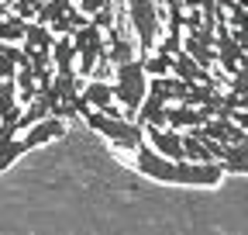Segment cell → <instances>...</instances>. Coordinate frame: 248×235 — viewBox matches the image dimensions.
<instances>
[{"label":"cell","mask_w":248,"mask_h":235,"mask_svg":"<svg viewBox=\"0 0 248 235\" xmlns=\"http://www.w3.org/2000/svg\"><path fill=\"white\" fill-rule=\"evenodd\" d=\"M145 94H148V73L141 66V59H131V63L117 66V76H114V101L124 107V118L135 121L141 104H145Z\"/></svg>","instance_id":"cell-1"},{"label":"cell","mask_w":248,"mask_h":235,"mask_svg":"<svg viewBox=\"0 0 248 235\" xmlns=\"http://www.w3.org/2000/svg\"><path fill=\"white\" fill-rule=\"evenodd\" d=\"M83 121L93 128V132H100L107 135L117 149H131L138 152V145L145 142V128L138 121H128V118H121V114H100V111H90Z\"/></svg>","instance_id":"cell-2"},{"label":"cell","mask_w":248,"mask_h":235,"mask_svg":"<svg viewBox=\"0 0 248 235\" xmlns=\"http://www.w3.org/2000/svg\"><path fill=\"white\" fill-rule=\"evenodd\" d=\"M128 4V21L138 32V59L152 55L155 45H159V21H162V11L155 0H124Z\"/></svg>","instance_id":"cell-3"},{"label":"cell","mask_w":248,"mask_h":235,"mask_svg":"<svg viewBox=\"0 0 248 235\" xmlns=\"http://www.w3.org/2000/svg\"><path fill=\"white\" fill-rule=\"evenodd\" d=\"M145 142L152 145L155 152L169 163H183V132H172V128H145Z\"/></svg>","instance_id":"cell-4"},{"label":"cell","mask_w":248,"mask_h":235,"mask_svg":"<svg viewBox=\"0 0 248 235\" xmlns=\"http://www.w3.org/2000/svg\"><path fill=\"white\" fill-rule=\"evenodd\" d=\"M207 121H210V118H207L200 107L169 104V111H166V128H172V132H179V128H193V132H200Z\"/></svg>","instance_id":"cell-5"},{"label":"cell","mask_w":248,"mask_h":235,"mask_svg":"<svg viewBox=\"0 0 248 235\" xmlns=\"http://www.w3.org/2000/svg\"><path fill=\"white\" fill-rule=\"evenodd\" d=\"M83 101L90 104V111H100V114H117L114 111V86L107 80H90L83 86ZM124 118V114H121Z\"/></svg>","instance_id":"cell-6"},{"label":"cell","mask_w":248,"mask_h":235,"mask_svg":"<svg viewBox=\"0 0 248 235\" xmlns=\"http://www.w3.org/2000/svg\"><path fill=\"white\" fill-rule=\"evenodd\" d=\"M172 76L176 80H183L186 86H197V83H203V86H217V80H214V73L210 69H203V66H197L190 55H176V66H172Z\"/></svg>","instance_id":"cell-7"},{"label":"cell","mask_w":248,"mask_h":235,"mask_svg":"<svg viewBox=\"0 0 248 235\" xmlns=\"http://www.w3.org/2000/svg\"><path fill=\"white\" fill-rule=\"evenodd\" d=\"M66 135V121H59V118H45V121H38V125H31L21 138H24V145L28 149H38V145H45V142H55V138H62Z\"/></svg>","instance_id":"cell-8"},{"label":"cell","mask_w":248,"mask_h":235,"mask_svg":"<svg viewBox=\"0 0 248 235\" xmlns=\"http://www.w3.org/2000/svg\"><path fill=\"white\" fill-rule=\"evenodd\" d=\"M52 66H55V73H76V45H73V38H55Z\"/></svg>","instance_id":"cell-9"},{"label":"cell","mask_w":248,"mask_h":235,"mask_svg":"<svg viewBox=\"0 0 248 235\" xmlns=\"http://www.w3.org/2000/svg\"><path fill=\"white\" fill-rule=\"evenodd\" d=\"M52 45H55V35L48 32L45 24H28V35H24V52H52Z\"/></svg>","instance_id":"cell-10"},{"label":"cell","mask_w":248,"mask_h":235,"mask_svg":"<svg viewBox=\"0 0 248 235\" xmlns=\"http://www.w3.org/2000/svg\"><path fill=\"white\" fill-rule=\"evenodd\" d=\"M73 11H76V0H48V4H42L38 24L52 28V24H59V21H66Z\"/></svg>","instance_id":"cell-11"},{"label":"cell","mask_w":248,"mask_h":235,"mask_svg":"<svg viewBox=\"0 0 248 235\" xmlns=\"http://www.w3.org/2000/svg\"><path fill=\"white\" fill-rule=\"evenodd\" d=\"M141 66H145L148 80H166V76H172V66H176V59H169V55H159V52H152V55H145V59H141Z\"/></svg>","instance_id":"cell-12"},{"label":"cell","mask_w":248,"mask_h":235,"mask_svg":"<svg viewBox=\"0 0 248 235\" xmlns=\"http://www.w3.org/2000/svg\"><path fill=\"white\" fill-rule=\"evenodd\" d=\"M24 35H28V24L14 14H7L4 21H0V42L7 45H24Z\"/></svg>","instance_id":"cell-13"},{"label":"cell","mask_w":248,"mask_h":235,"mask_svg":"<svg viewBox=\"0 0 248 235\" xmlns=\"http://www.w3.org/2000/svg\"><path fill=\"white\" fill-rule=\"evenodd\" d=\"M11 14L21 17L24 24H35L38 14H42V0H14V4H11Z\"/></svg>","instance_id":"cell-14"},{"label":"cell","mask_w":248,"mask_h":235,"mask_svg":"<svg viewBox=\"0 0 248 235\" xmlns=\"http://www.w3.org/2000/svg\"><path fill=\"white\" fill-rule=\"evenodd\" d=\"M155 52H159V55H169V59L183 55V32H166V35L159 38V45H155Z\"/></svg>","instance_id":"cell-15"},{"label":"cell","mask_w":248,"mask_h":235,"mask_svg":"<svg viewBox=\"0 0 248 235\" xmlns=\"http://www.w3.org/2000/svg\"><path fill=\"white\" fill-rule=\"evenodd\" d=\"M228 94H234V97H248V66H241L234 76H228Z\"/></svg>","instance_id":"cell-16"},{"label":"cell","mask_w":248,"mask_h":235,"mask_svg":"<svg viewBox=\"0 0 248 235\" xmlns=\"http://www.w3.org/2000/svg\"><path fill=\"white\" fill-rule=\"evenodd\" d=\"M90 24H93V28H100V32L107 35V32H110V28L117 24V14H114V4H110V7H104L100 14H93V17H90Z\"/></svg>","instance_id":"cell-17"},{"label":"cell","mask_w":248,"mask_h":235,"mask_svg":"<svg viewBox=\"0 0 248 235\" xmlns=\"http://www.w3.org/2000/svg\"><path fill=\"white\" fill-rule=\"evenodd\" d=\"M114 0H79V11L86 14V17H93V14H100L104 7H110Z\"/></svg>","instance_id":"cell-18"},{"label":"cell","mask_w":248,"mask_h":235,"mask_svg":"<svg viewBox=\"0 0 248 235\" xmlns=\"http://www.w3.org/2000/svg\"><path fill=\"white\" fill-rule=\"evenodd\" d=\"M17 76V66L11 63L7 55H0V80H14Z\"/></svg>","instance_id":"cell-19"},{"label":"cell","mask_w":248,"mask_h":235,"mask_svg":"<svg viewBox=\"0 0 248 235\" xmlns=\"http://www.w3.org/2000/svg\"><path fill=\"white\" fill-rule=\"evenodd\" d=\"M234 4H238V7H248V0H234Z\"/></svg>","instance_id":"cell-20"},{"label":"cell","mask_w":248,"mask_h":235,"mask_svg":"<svg viewBox=\"0 0 248 235\" xmlns=\"http://www.w3.org/2000/svg\"><path fill=\"white\" fill-rule=\"evenodd\" d=\"M4 83H7V80H0V86H4Z\"/></svg>","instance_id":"cell-21"},{"label":"cell","mask_w":248,"mask_h":235,"mask_svg":"<svg viewBox=\"0 0 248 235\" xmlns=\"http://www.w3.org/2000/svg\"><path fill=\"white\" fill-rule=\"evenodd\" d=\"M42 4H48V0H42Z\"/></svg>","instance_id":"cell-22"},{"label":"cell","mask_w":248,"mask_h":235,"mask_svg":"<svg viewBox=\"0 0 248 235\" xmlns=\"http://www.w3.org/2000/svg\"><path fill=\"white\" fill-rule=\"evenodd\" d=\"M245 145H248V138H245Z\"/></svg>","instance_id":"cell-23"}]
</instances>
